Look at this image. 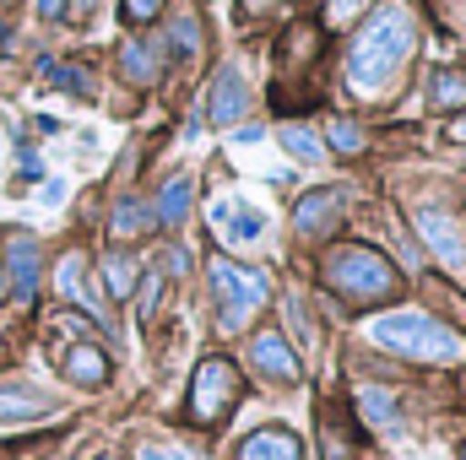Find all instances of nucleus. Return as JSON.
Masks as SVG:
<instances>
[{
  "instance_id": "1a4fd4ad",
  "label": "nucleus",
  "mask_w": 466,
  "mask_h": 460,
  "mask_svg": "<svg viewBox=\"0 0 466 460\" xmlns=\"http://www.w3.org/2000/svg\"><path fill=\"white\" fill-rule=\"evenodd\" d=\"M238 460H304V445L288 428H255L238 445Z\"/></svg>"
},
{
  "instance_id": "9b49d317",
  "label": "nucleus",
  "mask_w": 466,
  "mask_h": 460,
  "mask_svg": "<svg viewBox=\"0 0 466 460\" xmlns=\"http://www.w3.org/2000/svg\"><path fill=\"white\" fill-rule=\"evenodd\" d=\"M5 282L16 287V298H33V287H38V244L27 233L11 238V271H5Z\"/></svg>"
},
{
  "instance_id": "20e7f679",
  "label": "nucleus",
  "mask_w": 466,
  "mask_h": 460,
  "mask_svg": "<svg viewBox=\"0 0 466 460\" xmlns=\"http://www.w3.org/2000/svg\"><path fill=\"white\" fill-rule=\"evenodd\" d=\"M212 293H218V309H223V325H228V331H238V325L271 298L266 276H260L255 265H233V260H218V265H212Z\"/></svg>"
},
{
  "instance_id": "c85d7f7f",
  "label": "nucleus",
  "mask_w": 466,
  "mask_h": 460,
  "mask_svg": "<svg viewBox=\"0 0 466 460\" xmlns=\"http://www.w3.org/2000/svg\"><path fill=\"white\" fill-rule=\"evenodd\" d=\"M141 460H190L185 450H163V445H141Z\"/></svg>"
},
{
  "instance_id": "4be33fe9",
  "label": "nucleus",
  "mask_w": 466,
  "mask_h": 460,
  "mask_svg": "<svg viewBox=\"0 0 466 460\" xmlns=\"http://www.w3.org/2000/svg\"><path fill=\"white\" fill-rule=\"evenodd\" d=\"M55 282H60V293H66V298L87 304V293H82V255H66V260H60V271H55Z\"/></svg>"
},
{
  "instance_id": "5701e85b",
  "label": "nucleus",
  "mask_w": 466,
  "mask_h": 460,
  "mask_svg": "<svg viewBox=\"0 0 466 460\" xmlns=\"http://www.w3.org/2000/svg\"><path fill=\"white\" fill-rule=\"evenodd\" d=\"M331 146H337L342 157H358V152H363V130H358L352 119H331Z\"/></svg>"
},
{
  "instance_id": "c9c22d12",
  "label": "nucleus",
  "mask_w": 466,
  "mask_h": 460,
  "mask_svg": "<svg viewBox=\"0 0 466 460\" xmlns=\"http://www.w3.org/2000/svg\"><path fill=\"white\" fill-rule=\"evenodd\" d=\"M461 460H466V445H461Z\"/></svg>"
},
{
  "instance_id": "2eb2a0df",
  "label": "nucleus",
  "mask_w": 466,
  "mask_h": 460,
  "mask_svg": "<svg viewBox=\"0 0 466 460\" xmlns=\"http://www.w3.org/2000/svg\"><path fill=\"white\" fill-rule=\"evenodd\" d=\"M49 412V395H38V390H27V385H0V423L5 417H44Z\"/></svg>"
},
{
  "instance_id": "c756f323",
  "label": "nucleus",
  "mask_w": 466,
  "mask_h": 460,
  "mask_svg": "<svg viewBox=\"0 0 466 460\" xmlns=\"http://www.w3.org/2000/svg\"><path fill=\"white\" fill-rule=\"evenodd\" d=\"M157 309V276H147V293H141V315H152Z\"/></svg>"
},
{
  "instance_id": "ddd939ff",
  "label": "nucleus",
  "mask_w": 466,
  "mask_h": 460,
  "mask_svg": "<svg viewBox=\"0 0 466 460\" xmlns=\"http://www.w3.org/2000/svg\"><path fill=\"white\" fill-rule=\"evenodd\" d=\"M337 206H342V195H337V190L304 195V201H299V233H331V223H337Z\"/></svg>"
},
{
  "instance_id": "423d86ee",
  "label": "nucleus",
  "mask_w": 466,
  "mask_h": 460,
  "mask_svg": "<svg viewBox=\"0 0 466 460\" xmlns=\"http://www.w3.org/2000/svg\"><path fill=\"white\" fill-rule=\"evenodd\" d=\"M249 357H255V368L266 374V379H277V385H299V357H293V346L288 336H277V331H260L255 342H249Z\"/></svg>"
},
{
  "instance_id": "aec40b11",
  "label": "nucleus",
  "mask_w": 466,
  "mask_h": 460,
  "mask_svg": "<svg viewBox=\"0 0 466 460\" xmlns=\"http://www.w3.org/2000/svg\"><path fill=\"white\" fill-rule=\"evenodd\" d=\"M429 98H434L440 109H456V104H466V71H440V76L429 82Z\"/></svg>"
},
{
  "instance_id": "0eeeda50",
  "label": "nucleus",
  "mask_w": 466,
  "mask_h": 460,
  "mask_svg": "<svg viewBox=\"0 0 466 460\" xmlns=\"http://www.w3.org/2000/svg\"><path fill=\"white\" fill-rule=\"evenodd\" d=\"M418 233H423V244L456 271V265H466V244H461V228H456V217H445V212H418Z\"/></svg>"
},
{
  "instance_id": "f257e3e1",
  "label": "nucleus",
  "mask_w": 466,
  "mask_h": 460,
  "mask_svg": "<svg viewBox=\"0 0 466 460\" xmlns=\"http://www.w3.org/2000/svg\"><path fill=\"white\" fill-rule=\"evenodd\" d=\"M412 55V11L407 5H380L363 33L352 38V55H348V82L358 93H380L396 65Z\"/></svg>"
},
{
  "instance_id": "a211bd4d",
  "label": "nucleus",
  "mask_w": 466,
  "mask_h": 460,
  "mask_svg": "<svg viewBox=\"0 0 466 460\" xmlns=\"http://www.w3.org/2000/svg\"><path fill=\"white\" fill-rule=\"evenodd\" d=\"M277 141H282V146H288L299 163H320V157H326V146H320V141H315L304 125H282V130H277Z\"/></svg>"
},
{
  "instance_id": "f03ea898",
  "label": "nucleus",
  "mask_w": 466,
  "mask_h": 460,
  "mask_svg": "<svg viewBox=\"0 0 466 460\" xmlns=\"http://www.w3.org/2000/svg\"><path fill=\"white\" fill-rule=\"evenodd\" d=\"M369 342L385 346V352H401V357H412V363H451L461 342L445 331V325H434L429 315H418V309H396V315H374L369 320Z\"/></svg>"
},
{
  "instance_id": "72a5a7b5",
  "label": "nucleus",
  "mask_w": 466,
  "mask_h": 460,
  "mask_svg": "<svg viewBox=\"0 0 466 460\" xmlns=\"http://www.w3.org/2000/svg\"><path fill=\"white\" fill-rule=\"evenodd\" d=\"M93 5H98V0H76V16H87V11H93Z\"/></svg>"
},
{
  "instance_id": "bb28decb",
  "label": "nucleus",
  "mask_w": 466,
  "mask_h": 460,
  "mask_svg": "<svg viewBox=\"0 0 466 460\" xmlns=\"http://www.w3.org/2000/svg\"><path fill=\"white\" fill-rule=\"evenodd\" d=\"M157 11H163V0H125V16L130 22H152Z\"/></svg>"
},
{
  "instance_id": "412c9836",
  "label": "nucleus",
  "mask_w": 466,
  "mask_h": 460,
  "mask_svg": "<svg viewBox=\"0 0 466 460\" xmlns=\"http://www.w3.org/2000/svg\"><path fill=\"white\" fill-rule=\"evenodd\" d=\"M152 228V206H141V201H119L115 206V233L119 238H130V233Z\"/></svg>"
},
{
  "instance_id": "39448f33",
  "label": "nucleus",
  "mask_w": 466,
  "mask_h": 460,
  "mask_svg": "<svg viewBox=\"0 0 466 460\" xmlns=\"http://www.w3.org/2000/svg\"><path fill=\"white\" fill-rule=\"evenodd\" d=\"M233 401H238V374H233V363L228 357H201V368H196V379H190V423H201V428L223 423L233 412Z\"/></svg>"
},
{
  "instance_id": "f704fd0d",
  "label": "nucleus",
  "mask_w": 466,
  "mask_h": 460,
  "mask_svg": "<svg viewBox=\"0 0 466 460\" xmlns=\"http://www.w3.org/2000/svg\"><path fill=\"white\" fill-rule=\"evenodd\" d=\"M5 293H11V282H5V271H0V298H5Z\"/></svg>"
},
{
  "instance_id": "7c9ffc66",
  "label": "nucleus",
  "mask_w": 466,
  "mask_h": 460,
  "mask_svg": "<svg viewBox=\"0 0 466 460\" xmlns=\"http://www.w3.org/2000/svg\"><path fill=\"white\" fill-rule=\"evenodd\" d=\"M185 265H190V255H185V249H168V276H179Z\"/></svg>"
},
{
  "instance_id": "dca6fc26",
  "label": "nucleus",
  "mask_w": 466,
  "mask_h": 460,
  "mask_svg": "<svg viewBox=\"0 0 466 460\" xmlns=\"http://www.w3.org/2000/svg\"><path fill=\"white\" fill-rule=\"evenodd\" d=\"M358 412L374 423V428H396V395L385 385H358Z\"/></svg>"
},
{
  "instance_id": "6e6552de",
  "label": "nucleus",
  "mask_w": 466,
  "mask_h": 460,
  "mask_svg": "<svg viewBox=\"0 0 466 460\" xmlns=\"http://www.w3.org/2000/svg\"><path fill=\"white\" fill-rule=\"evenodd\" d=\"M244 109H249V87H244V76H238L233 65H223V71H218V82H212L207 119H212V125H233Z\"/></svg>"
},
{
  "instance_id": "9d476101",
  "label": "nucleus",
  "mask_w": 466,
  "mask_h": 460,
  "mask_svg": "<svg viewBox=\"0 0 466 460\" xmlns=\"http://www.w3.org/2000/svg\"><path fill=\"white\" fill-rule=\"evenodd\" d=\"M119 71H125V82L152 87V82L163 76V49H157V44H125V49H119Z\"/></svg>"
},
{
  "instance_id": "7ed1b4c3",
  "label": "nucleus",
  "mask_w": 466,
  "mask_h": 460,
  "mask_svg": "<svg viewBox=\"0 0 466 460\" xmlns=\"http://www.w3.org/2000/svg\"><path fill=\"white\" fill-rule=\"evenodd\" d=\"M326 282L352 298V304H374V298H390L396 293V265L380 255V249H363V244H348V249H337L331 260H326Z\"/></svg>"
},
{
  "instance_id": "473e14b6",
  "label": "nucleus",
  "mask_w": 466,
  "mask_h": 460,
  "mask_svg": "<svg viewBox=\"0 0 466 460\" xmlns=\"http://www.w3.org/2000/svg\"><path fill=\"white\" fill-rule=\"evenodd\" d=\"M451 141H466V115H461V119H451Z\"/></svg>"
},
{
  "instance_id": "2f4dec72",
  "label": "nucleus",
  "mask_w": 466,
  "mask_h": 460,
  "mask_svg": "<svg viewBox=\"0 0 466 460\" xmlns=\"http://www.w3.org/2000/svg\"><path fill=\"white\" fill-rule=\"evenodd\" d=\"M66 5H71V0H38V11H44V16H60Z\"/></svg>"
},
{
  "instance_id": "b1692460",
  "label": "nucleus",
  "mask_w": 466,
  "mask_h": 460,
  "mask_svg": "<svg viewBox=\"0 0 466 460\" xmlns=\"http://www.w3.org/2000/svg\"><path fill=\"white\" fill-rule=\"evenodd\" d=\"M320 423H326V460H352L348 434L337 428V417H331V412H320Z\"/></svg>"
},
{
  "instance_id": "6ab92c4d",
  "label": "nucleus",
  "mask_w": 466,
  "mask_h": 460,
  "mask_svg": "<svg viewBox=\"0 0 466 460\" xmlns=\"http://www.w3.org/2000/svg\"><path fill=\"white\" fill-rule=\"evenodd\" d=\"M104 282H109V293H115V298L130 293V282H136V260H130L125 249H109V255H104Z\"/></svg>"
},
{
  "instance_id": "393cba45",
  "label": "nucleus",
  "mask_w": 466,
  "mask_h": 460,
  "mask_svg": "<svg viewBox=\"0 0 466 460\" xmlns=\"http://www.w3.org/2000/svg\"><path fill=\"white\" fill-rule=\"evenodd\" d=\"M44 76H49V82H60L66 93H82V87H87V82H82V71H71V65H44Z\"/></svg>"
},
{
  "instance_id": "f8f14e48",
  "label": "nucleus",
  "mask_w": 466,
  "mask_h": 460,
  "mask_svg": "<svg viewBox=\"0 0 466 460\" xmlns=\"http://www.w3.org/2000/svg\"><path fill=\"white\" fill-rule=\"evenodd\" d=\"M212 223H218L223 238H238V244H255V238L266 233V223H260L255 212H244V206H233V201H218V206H212Z\"/></svg>"
},
{
  "instance_id": "a878e982",
  "label": "nucleus",
  "mask_w": 466,
  "mask_h": 460,
  "mask_svg": "<svg viewBox=\"0 0 466 460\" xmlns=\"http://www.w3.org/2000/svg\"><path fill=\"white\" fill-rule=\"evenodd\" d=\"M358 5H363V0H326V16H331V27L352 22V16H358Z\"/></svg>"
},
{
  "instance_id": "f3484780",
  "label": "nucleus",
  "mask_w": 466,
  "mask_h": 460,
  "mask_svg": "<svg viewBox=\"0 0 466 460\" xmlns=\"http://www.w3.org/2000/svg\"><path fill=\"white\" fill-rule=\"evenodd\" d=\"M185 212H190V179H168L163 195H157V212H152V217H163L168 228H179Z\"/></svg>"
},
{
  "instance_id": "4468645a",
  "label": "nucleus",
  "mask_w": 466,
  "mask_h": 460,
  "mask_svg": "<svg viewBox=\"0 0 466 460\" xmlns=\"http://www.w3.org/2000/svg\"><path fill=\"white\" fill-rule=\"evenodd\" d=\"M66 374H71L76 385H87V390H93V385H104V379H109V357H104L98 346H71V352H66Z\"/></svg>"
},
{
  "instance_id": "cd10ccee",
  "label": "nucleus",
  "mask_w": 466,
  "mask_h": 460,
  "mask_svg": "<svg viewBox=\"0 0 466 460\" xmlns=\"http://www.w3.org/2000/svg\"><path fill=\"white\" fill-rule=\"evenodd\" d=\"M174 38H179V44H185V49H190V60H196V49H201V27H196V22H190V16H185V22H179V27H174Z\"/></svg>"
}]
</instances>
